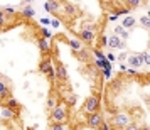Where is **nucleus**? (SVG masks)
<instances>
[{"instance_id": "nucleus-1", "label": "nucleus", "mask_w": 150, "mask_h": 130, "mask_svg": "<svg viewBox=\"0 0 150 130\" xmlns=\"http://www.w3.org/2000/svg\"><path fill=\"white\" fill-rule=\"evenodd\" d=\"M51 118H52L54 123H62L66 120V110L62 107H56L52 110V113H51Z\"/></svg>"}, {"instance_id": "nucleus-2", "label": "nucleus", "mask_w": 150, "mask_h": 130, "mask_svg": "<svg viewBox=\"0 0 150 130\" xmlns=\"http://www.w3.org/2000/svg\"><path fill=\"white\" fill-rule=\"evenodd\" d=\"M98 105H100V98H98V96H90V98L86 100V103H84V110L93 113V111H96Z\"/></svg>"}, {"instance_id": "nucleus-3", "label": "nucleus", "mask_w": 150, "mask_h": 130, "mask_svg": "<svg viewBox=\"0 0 150 130\" xmlns=\"http://www.w3.org/2000/svg\"><path fill=\"white\" fill-rule=\"evenodd\" d=\"M101 122H103V120H101V115H100L98 111H93V113L88 117V125H90L91 129H98V127L101 125Z\"/></svg>"}, {"instance_id": "nucleus-4", "label": "nucleus", "mask_w": 150, "mask_h": 130, "mask_svg": "<svg viewBox=\"0 0 150 130\" xmlns=\"http://www.w3.org/2000/svg\"><path fill=\"white\" fill-rule=\"evenodd\" d=\"M113 123H115L116 127H127V125H130V118H128V115H125V113H118V115L113 118Z\"/></svg>"}, {"instance_id": "nucleus-5", "label": "nucleus", "mask_w": 150, "mask_h": 130, "mask_svg": "<svg viewBox=\"0 0 150 130\" xmlns=\"http://www.w3.org/2000/svg\"><path fill=\"white\" fill-rule=\"evenodd\" d=\"M128 63H130L133 68H140L143 63H142V54H131L128 57Z\"/></svg>"}, {"instance_id": "nucleus-6", "label": "nucleus", "mask_w": 150, "mask_h": 130, "mask_svg": "<svg viewBox=\"0 0 150 130\" xmlns=\"http://www.w3.org/2000/svg\"><path fill=\"white\" fill-rule=\"evenodd\" d=\"M135 24H137V20L133 17H125L123 22H121V27L123 29H131V27H135Z\"/></svg>"}, {"instance_id": "nucleus-7", "label": "nucleus", "mask_w": 150, "mask_h": 130, "mask_svg": "<svg viewBox=\"0 0 150 130\" xmlns=\"http://www.w3.org/2000/svg\"><path fill=\"white\" fill-rule=\"evenodd\" d=\"M56 76L59 79H66V78H68V71H66V68H64L62 64H59L56 68Z\"/></svg>"}, {"instance_id": "nucleus-8", "label": "nucleus", "mask_w": 150, "mask_h": 130, "mask_svg": "<svg viewBox=\"0 0 150 130\" xmlns=\"http://www.w3.org/2000/svg\"><path fill=\"white\" fill-rule=\"evenodd\" d=\"M115 34H116V37L128 39V32H127V29H123L121 25H116V27H115Z\"/></svg>"}, {"instance_id": "nucleus-9", "label": "nucleus", "mask_w": 150, "mask_h": 130, "mask_svg": "<svg viewBox=\"0 0 150 130\" xmlns=\"http://www.w3.org/2000/svg\"><path fill=\"white\" fill-rule=\"evenodd\" d=\"M120 42H121V41H120V37H116V36H112L110 39H106V44H108L110 47H118V46H120Z\"/></svg>"}, {"instance_id": "nucleus-10", "label": "nucleus", "mask_w": 150, "mask_h": 130, "mask_svg": "<svg viewBox=\"0 0 150 130\" xmlns=\"http://www.w3.org/2000/svg\"><path fill=\"white\" fill-rule=\"evenodd\" d=\"M39 69H40L42 73H49V71H52V68H51V61H42L40 66H39Z\"/></svg>"}, {"instance_id": "nucleus-11", "label": "nucleus", "mask_w": 150, "mask_h": 130, "mask_svg": "<svg viewBox=\"0 0 150 130\" xmlns=\"http://www.w3.org/2000/svg\"><path fill=\"white\" fill-rule=\"evenodd\" d=\"M81 36H83V41H88V42H91V41L94 39V34L90 31V29H88V31H83Z\"/></svg>"}, {"instance_id": "nucleus-12", "label": "nucleus", "mask_w": 150, "mask_h": 130, "mask_svg": "<svg viewBox=\"0 0 150 130\" xmlns=\"http://www.w3.org/2000/svg\"><path fill=\"white\" fill-rule=\"evenodd\" d=\"M44 7L47 12H54V10H57V2H46Z\"/></svg>"}, {"instance_id": "nucleus-13", "label": "nucleus", "mask_w": 150, "mask_h": 130, "mask_svg": "<svg viewBox=\"0 0 150 130\" xmlns=\"http://www.w3.org/2000/svg\"><path fill=\"white\" fill-rule=\"evenodd\" d=\"M69 46L74 49L76 53H78V51H81V42H79V41H74V39H71V41H69Z\"/></svg>"}, {"instance_id": "nucleus-14", "label": "nucleus", "mask_w": 150, "mask_h": 130, "mask_svg": "<svg viewBox=\"0 0 150 130\" xmlns=\"http://www.w3.org/2000/svg\"><path fill=\"white\" fill-rule=\"evenodd\" d=\"M140 24H142V27H145V29H150V19L147 15H143V17L140 19Z\"/></svg>"}, {"instance_id": "nucleus-15", "label": "nucleus", "mask_w": 150, "mask_h": 130, "mask_svg": "<svg viewBox=\"0 0 150 130\" xmlns=\"http://www.w3.org/2000/svg\"><path fill=\"white\" fill-rule=\"evenodd\" d=\"M2 117H3V118H12V117H14V111L10 110V108H3V110H2Z\"/></svg>"}, {"instance_id": "nucleus-16", "label": "nucleus", "mask_w": 150, "mask_h": 130, "mask_svg": "<svg viewBox=\"0 0 150 130\" xmlns=\"http://www.w3.org/2000/svg\"><path fill=\"white\" fill-rule=\"evenodd\" d=\"M39 47H40V51H49V44L46 42V41H39Z\"/></svg>"}, {"instance_id": "nucleus-17", "label": "nucleus", "mask_w": 150, "mask_h": 130, "mask_svg": "<svg viewBox=\"0 0 150 130\" xmlns=\"http://www.w3.org/2000/svg\"><path fill=\"white\" fill-rule=\"evenodd\" d=\"M24 15H25V17H32V15H34V9H31V7H27V9L24 10Z\"/></svg>"}, {"instance_id": "nucleus-18", "label": "nucleus", "mask_w": 150, "mask_h": 130, "mask_svg": "<svg viewBox=\"0 0 150 130\" xmlns=\"http://www.w3.org/2000/svg\"><path fill=\"white\" fill-rule=\"evenodd\" d=\"M56 100H54V98H49V100H47V107H49V108H52V110H54V108H56Z\"/></svg>"}, {"instance_id": "nucleus-19", "label": "nucleus", "mask_w": 150, "mask_h": 130, "mask_svg": "<svg viewBox=\"0 0 150 130\" xmlns=\"http://www.w3.org/2000/svg\"><path fill=\"white\" fill-rule=\"evenodd\" d=\"M142 63H143V64H150V57L147 53H142Z\"/></svg>"}, {"instance_id": "nucleus-20", "label": "nucleus", "mask_w": 150, "mask_h": 130, "mask_svg": "<svg viewBox=\"0 0 150 130\" xmlns=\"http://www.w3.org/2000/svg\"><path fill=\"white\" fill-rule=\"evenodd\" d=\"M128 5H130V7H138V5H140V0H130Z\"/></svg>"}, {"instance_id": "nucleus-21", "label": "nucleus", "mask_w": 150, "mask_h": 130, "mask_svg": "<svg viewBox=\"0 0 150 130\" xmlns=\"http://www.w3.org/2000/svg\"><path fill=\"white\" fill-rule=\"evenodd\" d=\"M68 103H69V105H74V103H76V96H74V95L68 96Z\"/></svg>"}, {"instance_id": "nucleus-22", "label": "nucleus", "mask_w": 150, "mask_h": 130, "mask_svg": "<svg viewBox=\"0 0 150 130\" xmlns=\"http://www.w3.org/2000/svg\"><path fill=\"white\" fill-rule=\"evenodd\" d=\"M3 93H7V86H5V83L0 81V95H3Z\"/></svg>"}, {"instance_id": "nucleus-23", "label": "nucleus", "mask_w": 150, "mask_h": 130, "mask_svg": "<svg viewBox=\"0 0 150 130\" xmlns=\"http://www.w3.org/2000/svg\"><path fill=\"white\" fill-rule=\"evenodd\" d=\"M78 56H79V59H84V61H86V57H88V56H86V53H84L83 49H81V51H78Z\"/></svg>"}, {"instance_id": "nucleus-24", "label": "nucleus", "mask_w": 150, "mask_h": 130, "mask_svg": "<svg viewBox=\"0 0 150 130\" xmlns=\"http://www.w3.org/2000/svg\"><path fill=\"white\" fill-rule=\"evenodd\" d=\"M51 130H64V127H62L61 123H54V125H52V129H51Z\"/></svg>"}, {"instance_id": "nucleus-25", "label": "nucleus", "mask_w": 150, "mask_h": 130, "mask_svg": "<svg viewBox=\"0 0 150 130\" xmlns=\"http://www.w3.org/2000/svg\"><path fill=\"white\" fill-rule=\"evenodd\" d=\"M66 10H68V14H73V12H74V7L68 3V5H66Z\"/></svg>"}, {"instance_id": "nucleus-26", "label": "nucleus", "mask_w": 150, "mask_h": 130, "mask_svg": "<svg viewBox=\"0 0 150 130\" xmlns=\"http://www.w3.org/2000/svg\"><path fill=\"white\" fill-rule=\"evenodd\" d=\"M9 107H10V108H14V107H17V101H15L14 98H12V100H9Z\"/></svg>"}, {"instance_id": "nucleus-27", "label": "nucleus", "mask_w": 150, "mask_h": 130, "mask_svg": "<svg viewBox=\"0 0 150 130\" xmlns=\"http://www.w3.org/2000/svg\"><path fill=\"white\" fill-rule=\"evenodd\" d=\"M125 129H127V130H140L138 127H137V125H127Z\"/></svg>"}, {"instance_id": "nucleus-28", "label": "nucleus", "mask_w": 150, "mask_h": 130, "mask_svg": "<svg viewBox=\"0 0 150 130\" xmlns=\"http://www.w3.org/2000/svg\"><path fill=\"white\" fill-rule=\"evenodd\" d=\"M98 129H100V130H108V125H106V123H103V122H101V125H100V127H98Z\"/></svg>"}, {"instance_id": "nucleus-29", "label": "nucleus", "mask_w": 150, "mask_h": 130, "mask_svg": "<svg viewBox=\"0 0 150 130\" xmlns=\"http://www.w3.org/2000/svg\"><path fill=\"white\" fill-rule=\"evenodd\" d=\"M40 22H42V24H44V25H46V24H49V22H51V20H49V19H47V17H44V19H42V20H40Z\"/></svg>"}, {"instance_id": "nucleus-30", "label": "nucleus", "mask_w": 150, "mask_h": 130, "mask_svg": "<svg viewBox=\"0 0 150 130\" xmlns=\"http://www.w3.org/2000/svg\"><path fill=\"white\" fill-rule=\"evenodd\" d=\"M51 24H52L54 27H59V20H51Z\"/></svg>"}, {"instance_id": "nucleus-31", "label": "nucleus", "mask_w": 150, "mask_h": 130, "mask_svg": "<svg viewBox=\"0 0 150 130\" xmlns=\"http://www.w3.org/2000/svg\"><path fill=\"white\" fill-rule=\"evenodd\" d=\"M7 12H9V14H14V7H7Z\"/></svg>"}, {"instance_id": "nucleus-32", "label": "nucleus", "mask_w": 150, "mask_h": 130, "mask_svg": "<svg viewBox=\"0 0 150 130\" xmlns=\"http://www.w3.org/2000/svg\"><path fill=\"white\" fill-rule=\"evenodd\" d=\"M2 24H3V14L0 12V27H2Z\"/></svg>"}]
</instances>
